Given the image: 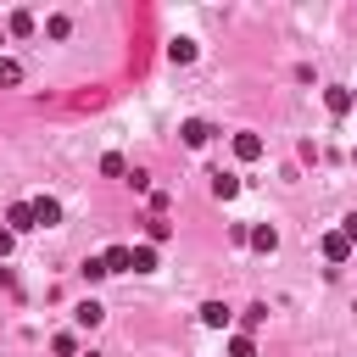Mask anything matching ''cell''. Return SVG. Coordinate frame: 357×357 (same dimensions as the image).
<instances>
[{
  "label": "cell",
  "instance_id": "6da1fadb",
  "mask_svg": "<svg viewBox=\"0 0 357 357\" xmlns=\"http://www.w3.org/2000/svg\"><path fill=\"white\" fill-rule=\"evenodd\" d=\"M6 229H11V234L39 229V223H33V201H11V206H6Z\"/></svg>",
  "mask_w": 357,
  "mask_h": 357
},
{
  "label": "cell",
  "instance_id": "7a4b0ae2",
  "mask_svg": "<svg viewBox=\"0 0 357 357\" xmlns=\"http://www.w3.org/2000/svg\"><path fill=\"white\" fill-rule=\"evenodd\" d=\"M33 223H39V229H56V223H61V201H56V195H39V201H33Z\"/></svg>",
  "mask_w": 357,
  "mask_h": 357
},
{
  "label": "cell",
  "instance_id": "3957f363",
  "mask_svg": "<svg viewBox=\"0 0 357 357\" xmlns=\"http://www.w3.org/2000/svg\"><path fill=\"white\" fill-rule=\"evenodd\" d=\"M324 112H329V117H346V112H351V89L329 84V89H324Z\"/></svg>",
  "mask_w": 357,
  "mask_h": 357
},
{
  "label": "cell",
  "instance_id": "277c9868",
  "mask_svg": "<svg viewBox=\"0 0 357 357\" xmlns=\"http://www.w3.org/2000/svg\"><path fill=\"white\" fill-rule=\"evenodd\" d=\"M178 139H184V145H190V151H201V145H206V139H212V123H201V117H190V123H184V128H178Z\"/></svg>",
  "mask_w": 357,
  "mask_h": 357
},
{
  "label": "cell",
  "instance_id": "5b68a950",
  "mask_svg": "<svg viewBox=\"0 0 357 357\" xmlns=\"http://www.w3.org/2000/svg\"><path fill=\"white\" fill-rule=\"evenodd\" d=\"M128 268L134 273H156V245L145 240V245H128Z\"/></svg>",
  "mask_w": 357,
  "mask_h": 357
},
{
  "label": "cell",
  "instance_id": "8992f818",
  "mask_svg": "<svg viewBox=\"0 0 357 357\" xmlns=\"http://www.w3.org/2000/svg\"><path fill=\"white\" fill-rule=\"evenodd\" d=\"M245 240H251L257 251H279V229H273V223H257V229H245Z\"/></svg>",
  "mask_w": 357,
  "mask_h": 357
},
{
  "label": "cell",
  "instance_id": "52a82bcc",
  "mask_svg": "<svg viewBox=\"0 0 357 357\" xmlns=\"http://www.w3.org/2000/svg\"><path fill=\"white\" fill-rule=\"evenodd\" d=\"M324 257H329V262H346V257H351V240H346L340 229H329V234H324Z\"/></svg>",
  "mask_w": 357,
  "mask_h": 357
},
{
  "label": "cell",
  "instance_id": "ba28073f",
  "mask_svg": "<svg viewBox=\"0 0 357 357\" xmlns=\"http://www.w3.org/2000/svg\"><path fill=\"white\" fill-rule=\"evenodd\" d=\"M234 156L240 162H257L262 156V134H234Z\"/></svg>",
  "mask_w": 357,
  "mask_h": 357
},
{
  "label": "cell",
  "instance_id": "9c48e42d",
  "mask_svg": "<svg viewBox=\"0 0 357 357\" xmlns=\"http://www.w3.org/2000/svg\"><path fill=\"white\" fill-rule=\"evenodd\" d=\"M73 318H78V329H95V324L106 318V307H100V301H78V307H73Z\"/></svg>",
  "mask_w": 357,
  "mask_h": 357
},
{
  "label": "cell",
  "instance_id": "30bf717a",
  "mask_svg": "<svg viewBox=\"0 0 357 357\" xmlns=\"http://www.w3.org/2000/svg\"><path fill=\"white\" fill-rule=\"evenodd\" d=\"M212 195H218V201H234V195H240V178H234V173H212Z\"/></svg>",
  "mask_w": 357,
  "mask_h": 357
},
{
  "label": "cell",
  "instance_id": "8fae6325",
  "mask_svg": "<svg viewBox=\"0 0 357 357\" xmlns=\"http://www.w3.org/2000/svg\"><path fill=\"white\" fill-rule=\"evenodd\" d=\"M100 262H106V273H128V245H106Z\"/></svg>",
  "mask_w": 357,
  "mask_h": 357
},
{
  "label": "cell",
  "instance_id": "7c38bea8",
  "mask_svg": "<svg viewBox=\"0 0 357 357\" xmlns=\"http://www.w3.org/2000/svg\"><path fill=\"white\" fill-rule=\"evenodd\" d=\"M229 318H234V312H229L223 301H206V307H201V324H206V329H223Z\"/></svg>",
  "mask_w": 357,
  "mask_h": 357
},
{
  "label": "cell",
  "instance_id": "4fadbf2b",
  "mask_svg": "<svg viewBox=\"0 0 357 357\" xmlns=\"http://www.w3.org/2000/svg\"><path fill=\"white\" fill-rule=\"evenodd\" d=\"M11 84H22V61L0 56V89H11Z\"/></svg>",
  "mask_w": 357,
  "mask_h": 357
},
{
  "label": "cell",
  "instance_id": "5bb4252c",
  "mask_svg": "<svg viewBox=\"0 0 357 357\" xmlns=\"http://www.w3.org/2000/svg\"><path fill=\"white\" fill-rule=\"evenodd\" d=\"M229 357H257V340L251 335H229Z\"/></svg>",
  "mask_w": 357,
  "mask_h": 357
},
{
  "label": "cell",
  "instance_id": "9a60e30c",
  "mask_svg": "<svg viewBox=\"0 0 357 357\" xmlns=\"http://www.w3.org/2000/svg\"><path fill=\"white\" fill-rule=\"evenodd\" d=\"M6 28H11L17 39H22V33H33V11H11V22H6Z\"/></svg>",
  "mask_w": 357,
  "mask_h": 357
},
{
  "label": "cell",
  "instance_id": "2e32d148",
  "mask_svg": "<svg viewBox=\"0 0 357 357\" xmlns=\"http://www.w3.org/2000/svg\"><path fill=\"white\" fill-rule=\"evenodd\" d=\"M167 56H173V61H195V39H173Z\"/></svg>",
  "mask_w": 357,
  "mask_h": 357
},
{
  "label": "cell",
  "instance_id": "e0dca14e",
  "mask_svg": "<svg viewBox=\"0 0 357 357\" xmlns=\"http://www.w3.org/2000/svg\"><path fill=\"white\" fill-rule=\"evenodd\" d=\"M100 173H106V178H123L128 167H123V156H117V151H106V156H100Z\"/></svg>",
  "mask_w": 357,
  "mask_h": 357
},
{
  "label": "cell",
  "instance_id": "ac0fdd59",
  "mask_svg": "<svg viewBox=\"0 0 357 357\" xmlns=\"http://www.w3.org/2000/svg\"><path fill=\"white\" fill-rule=\"evenodd\" d=\"M145 234H151V245H162V240L173 234V223H167V218H151V223H145Z\"/></svg>",
  "mask_w": 357,
  "mask_h": 357
},
{
  "label": "cell",
  "instance_id": "d6986e66",
  "mask_svg": "<svg viewBox=\"0 0 357 357\" xmlns=\"http://www.w3.org/2000/svg\"><path fill=\"white\" fill-rule=\"evenodd\" d=\"M50 351H56V357H73V351H78V335H67V329H61V335L50 340Z\"/></svg>",
  "mask_w": 357,
  "mask_h": 357
},
{
  "label": "cell",
  "instance_id": "ffe728a7",
  "mask_svg": "<svg viewBox=\"0 0 357 357\" xmlns=\"http://www.w3.org/2000/svg\"><path fill=\"white\" fill-rule=\"evenodd\" d=\"M78 273H84V279H106V262H100V257H84V268H78Z\"/></svg>",
  "mask_w": 357,
  "mask_h": 357
},
{
  "label": "cell",
  "instance_id": "44dd1931",
  "mask_svg": "<svg viewBox=\"0 0 357 357\" xmlns=\"http://www.w3.org/2000/svg\"><path fill=\"white\" fill-rule=\"evenodd\" d=\"M262 324H268V307H245V335L262 329Z\"/></svg>",
  "mask_w": 357,
  "mask_h": 357
},
{
  "label": "cell",
  "instance_id": "7402d4cb",
  "mask_svg": "<svg viewBox=\"0 0 357 357\" xmlns=\"http://www.w3.org/2000/svg\"><path fill=\"white\" fill-rule=\"evenodd\" d=\"M67 28H73L67 17H50V22H45V33H50V39H67Z\"/></svg>",
  "mask_w": 357,
  "mask_h": 357
},
{
  "label": "cell",
  "instance_id": "603a6c76",
  "mask_svg": "<svg viewBox=\"0 0 357 357\" xmlns=\"http://www.w3.org/2000/svg\"><path fill=\"white\" fill-rule=\"evenodd\" d=\"M340 234H346V240H351V251H357V212H351V218L340 223Z\"/></svg>",
  "mask_w": 357,
  "mask_h": 357
},
{
  "label": "cell",
  "instance_id": "cb8c5ba5",
  "mask_svg": "<svg viewBox=\"0 0 357 357\" xmlns=\"http://www.w3.org/2000/svg\"><path fill=\"white\" fill-rule=\"evenodd\" d=\"M11 240H17V234H11V229H6V223H0V257H6V251H11Z\"/></svg>",
  "mask_w": 357,
  "mask_h": 357
},
{
  "label": "cell",
  "instance_id": "d4e9b609",
  "mask_svg": "<svg viewBox=\"0 0 357 357\" xmlns=\"http://www.w3.org/2000/svg\"><path fill=\"white\" fill-rule=\"evenodd\" d=\"M351 106H357V89H351Z\"/></svg>",
  "mask_w": 357,
  "mask_h": 357
}]
</instances>
